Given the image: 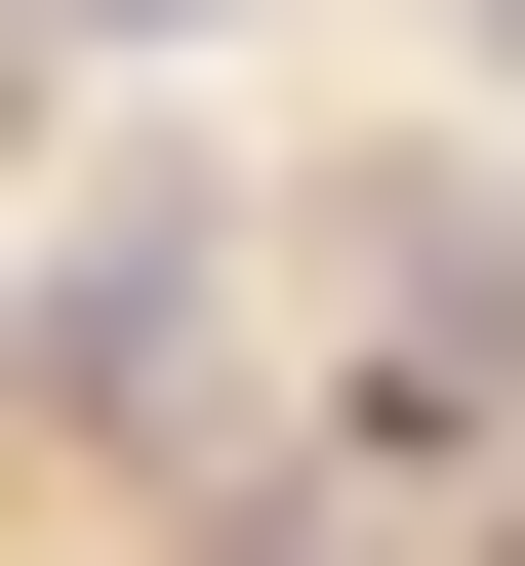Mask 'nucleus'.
I'll list each match as a JSON object with an SVG mask.
<instances>
[{"mask_svg": "<svg viewBox=\"0 0 525 566\" xmlns=\"http://www.w3.org/2000/svg\"><path fill=\"white\" fill-rule=\"evenodd\" d=\"M324 485L405 526V485H525V163H405L324 243Z\"/></svg>", "mask_w": 525, "mask_h": 566, "instance_id": "obj_1", "label": "nucleus"}, {"mask_svg": "<svg viewBox=\"0 0 525 566\" xmlns=\"http://www.w3.org/2000/svg\"><path fill=\"white\" fill-rule=\"evenodd\" d=\"M243 283H283V202H243V163H122L82 243L0 283V365H41V405H202V365H243Z\"/></svg>", "mask_w": 525, "mask_h": 566, "instance_id": "obj_2", "label": "nucleus"}, {"mask_svg": "<svg viewBox=\"0 0 525 566\" xmlns=\"http://www.w3.org/2000/svg\"><path fill=\"white\" fill-rule=\"evenodd\" d=\"M0 41H243V0H0Z\"/></svg>", "mask_w": 525, "mask_h": 566, "instance_id": "obj_3", "label": "nucleus"}, {"mask_svg": "<svg viewBox=\"0 0 525 566\" xmlns=\"http://www.w3.org/2000/svg\"><path fill=\"white\" fill-rule=\"evenodd\" d=\"M444 41H485V122H525V0H444Z\"/></svg>", "mask_w": 525, "mask_h": 566, "instance_id": "obj_4", "label": "nucleus"}, {"mask_svg": "<svg viewBox=\"0 0 525 566\" xmlns=\"http://www.w3.org/2000/svg\"><path fill=\"white\" fill-rule=\"evenodd\" d=\"M485 566H525V526H485Z\"/></svg>", "mask_w": 525, "mask_h": 566, "instance_id": "obj_5", "label": "nucleus"}]
</instances>
